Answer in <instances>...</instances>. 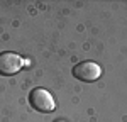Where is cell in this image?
I'll list each match as a JSON object with an SVG mask.
<instances>
[{
  "instance_id": "3",
  "label": "cell",
  "mask_w": 127,
  "mask_h": 122,
  "mask_svg": "<svg viewBox=\"0 0 127 122\" xmlns=\"http://www.w3.org/2000/svg\"><path fill=\"white\" fill-rule=\"evenodd\" d=\"M22 66H24V60L20 58L19 54L10 53V51L0 53V75L2 76L15 75Z\"/></svg>"
},
{
  "instance_id": "1",
  "label": "cell",
  "mask_w": 127,
  "mask_h": 122,
  "mask_svg": "<svg viewBox=\"0 0 127 122\" xmlns=\"http://www.w3.org/2000/svg\"><path fill=\"white\" fill-rule=\"evenodd\" d=\"M29 102L34 110L42 112V114H49L56 109V102L53 98V95L44 88H34L29 93Z\"/></svg>"
},
{
  "instance_id": "2",
  "label": "cell",
  "mask_w": 127,
  "mask_h": 122,
  "mask_svg": "<svg viewBox=\"0 0 127 122\" xmlns=\"http://www.w3.org/2000/svg\"><path fill=\"white\" fill-rule=\"evenodd\" d=\"M73 75H75V78L90 83V81H95L100 78L102 68L93 61H81L73 68Z\"/></svg>"
}]
</instances>
